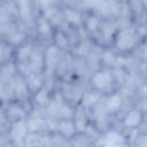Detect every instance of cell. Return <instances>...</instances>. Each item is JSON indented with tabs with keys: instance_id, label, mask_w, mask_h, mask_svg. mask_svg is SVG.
<instances>
[{
	"instance_id": "cell-14",
	"label": "cell",
	"mask_w": 147,
	"mask_h": 147,
	"mask_svg": "<svg viewBox=\"0 0 147 147\" xmlns=\"http://www.w3.org/2000/svg\"><path fill=\"white\" fill-rule=\"evenodd\" d=\"M31 53H32V51H31V48H30V47H28V46H23V47H21V48H20L18 57H20L21 60H26L28 57H30Z\"/></svg>"
},
{
	"instance_id": "cell-5",
	"label": "cell",
	"mask_w": 147,
	"mask_h": 147,
	"mask_svg": "<svg viewBox=\"0 0 147 147\" xmlns=\"http://www.w3.org/2000/svg\"><path fill=\"white\" fill-rule=\"evenodd\" d=\"M28 124H25L23 121L16 122L15 125L13 126L11 130V139L14 141H18V140H25L26 139V134H28Z\"/></svg>"
},
{
	"instance_id": "cell-7",
	"label": "cell",
	"mask_w": 147,
	"mask_h": 147,
	"mask_svg": "<svg viewBox=\"0 0 147 147\" xmlns=\"http://www.w3.org/2000/svg\"><path fill=\"white\" fill-rule=\"evenodd\" d=\"M121 105H122V100H121L119 95L113 94V95L108 99V101H107V103H106V107H107V110H108V111L115 113V111H117V110L121 108Z\"/></svg>"
},
{
	"instance_id": "cell-4",
	"label": "cell",
	"mask_w": 147,
	"mask_h": 147,
	"mask_svg": "<svg viewBox=\"0 0 147 147\" xmlns=\"http://www.w3.org/2000/svg\"><path fill=\"white\" fill-rule=\"evenodd\" d=\"M60 51L57 47H49L45 53V63L48 69H55L60 63Z\"/></svg>"
},
{
	"instance_id": "cell-12",
	"label": "cell",
	"mask_w": 147,
	"mask_h": 147,
	"mask_svg": "<svg viewBox=\"0 0 147 147\" xmlns=\"http://www.w3.org/2000/svg\"><path fill=\"white\" fill-rule=\"evenodd\" d=\"M55 44H56V47H59V48H67V46H68V39L64 36V33H62V32H57L56 33Z\"/></svg>"
},
{
	"instance_id": "cell-8",
	"label": "cell",
	"mask_w": 147,
	"mask_h": 147,
	"mask_svg": "<svg viewBox=\"0 0 147 147\" xmlns=\"http://www.w3.org/2000/svg\"><path fill=\"white\" fill-rule=\"evenodd\" d=\"M75 129H76V125L70 121H63L59 125V130L64 137H70L75 132Z\"/></svg>"
},
{
	"instance_id": "cell-6",
	"label": "cell",
	"mask_w": 147,
	"mask_h": 147,
	"mask_svg": "<svg viewBox=\"0 0 147 147\" xmlns=\"http://www.w3.org/2000/svg\"><path fill=\"white\" fill-rule=\"evenodd\" d=\"M142 121V115L140 111L138 110H131L130 113L126 114V116L124 117V124L126 127L129 129H134L137 127Z\"/></svg>"
},
{
	"instance_id": "cell-11",
	"label": "cell",
	"mask_w": 147,
	"mask_h": 147,
	"mask_svg": "<svg viewBox=\"0 0 147 147\" xmlns=\"http://www.w3.org/2000/svg\"><path fill=\"white\" fill-rule=\"evenodd\" d=\"M105 140L107 141V144H111V145H114V144H122V137L118 133L114 132V131L109 132L105 137Z\"/></svg>"
},
{
	"instance_id": "cell-2",
	"label": "cell",
	"mask_w": 147,
	"mask_h": 147,
	"mask_svg": "<svg viewBox=\"0 0 147 147\" xmlns=\"http://www.w3.org/2000/svg\"><path fill=\"white\" fill-rule=\"evenodd\" d=\"M92 82L99 91H107L113 84V76L109 71H99L93 76Z\"/></svg>"
},
{
	"instance_id": "cell-3",
	"label": "cell",
	"mask_w": 147,
	"mask_h": 147,
	"mask_svg": "<svg viewBox=\"0 0 147 147\" xmlns=\"http://www.w3.org/2000/svg\"><path fill=\"white\" fill-rule=\"evenodd\" d=\"M49 113L53 114L56 117H62V118H67L69 116H71V111L70 109L67 107V105H64L62 102V100H56L51 102L49 107Z\"/></svg>"
},
{
	"instance_id": "cell-13",
	"label": "cell",
	"mask_w": 147,
	"mask_h": 147,
	"mask_svg": "<svg viewBox=\"0 0 147 147\" xmlns=\"http://www.w3.org/2000/svg\"><path fill=\"white\" fill-rule=\"evenodd\" d=\"M36 101H37L39 105H41V106H44V105H46V103L48 102L47 91H46L45 88H42V90H40V91L38 92V94L36 95Z\"/></svg>"
},
{
	"instance_id": "cell-15",
	"label": "cell",
	"mask_w": 147,
	"mask_h": 147,
	"mask_svg": "<svg viewBox=\"0 0 147 147\" xmlns=\"http://www.w3.org/2000/svg\"><path fill=\"white\" fill-rule=\"evenodd\" d=\"M145 107L147 108V99H146V101H145Z\"/></svg>"
},
{
	"instance_id": "cell-1",
	"label": "cell",
	"mask_w": 147,
	"mask_h": 147,
	"mask_svg": "<svg viewBox=\"0 0 147 147\" xmlns=\"http://www.w3.org/2000/svg\"><path fill=\"white\" fill-rule=\"evenodd\" d=\"M137 44V36L133 29L123 28L118 31L116 37V46L121 51H127L134 47Z\"/></svg>"
},
{
	"instance_id": "cell-10",
	"label": "cell",
	"mask_w": 147,
	"mask_h": 147,
	"mask_svg": "<svg viewBox=\"0 0 147 147\" xmlns=\"http://www.w3.org/2000/svg\"><path fill=\"white\" fill-rule=\"evenodd\" d=\"M63 15H64V17H65L70 23L75 24V25H78V24H80V22H82V17H80V15H79L76 10L67 9Z\"/></svg>"
},
{
	"instance_id": "cell-9",
	"label": "cell",
	"mask_w": 147,
	"mask_h": 147,
	"mask_svg": "<svg viewBox=\"0 0 147 147\" xmlns=\"http://www.w3.org/2000/svg\"><path fill=\"white\" fill-rule=\"evenodd\" d=\"M99 96H100L99 93H95V92H93V93H86V94H84L82 96V103L85 107H91L94 103H96Z\"/></svg>"
}]
</instances>
